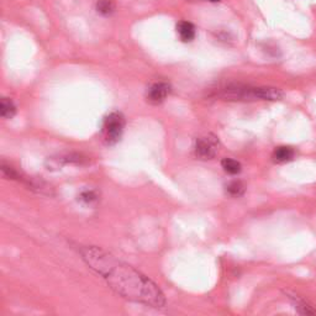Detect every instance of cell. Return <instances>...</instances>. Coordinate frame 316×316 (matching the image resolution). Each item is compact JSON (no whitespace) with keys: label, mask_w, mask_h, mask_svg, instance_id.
Listing matches in <instances>:
<instances>
[{"label":"cell","mask_w":316,"mask_h":316,"mask_svg":"<svg viewBox=\"0 0 316 316\" xmlns=\"http://www.w3.org/2000/svg\"><path fill=\"white\" fill-rule=\"evenodd\" d=\"M294 155L296 153H294V150L291 147L281 146L277 147L273 151L272 158L273 162H276V163H287V162H290L294 158Z\"/></svg>","instance_id":"obj_5"},{"label":"cell","mask_w":316,"mask_h":316,"mask_svg":"<svg viewBox=\"0 0 316 316\" xmlns=\"http://www.w3.org/2000/svg\"><path fill=\"white\" fill-rule=\"evenodd\" d=\"M219 150V140L214 135H206V136L199 137L195 143V156L199 159L206 161L212 159L216 156Z\"/></svg>","instance_id":"obj_3"},{"label":"cell","mask_w":316,"mask_h":316,"mask_svg":"<svg viewBox=\"0 0 316 316\" xmlns=\"http://www.w3.org/2000/svg\"><path fill=\"white\" fill-rule=\"evenodd\" d=\"M209 2H219V0H209Z\"/></svg>","instance_id":"obj_13"},{"label":"cell","mask_w":316,"mask_h":316,"mask_svg":"<svg viewBox=\"0 0 316 316\" xmlns=\"http://www.w3.org/2000/svg\"><path fill=\"white\" fill-rule=\"evenodd\" d=\"M114 3L113 0H99L98 4H96V10L98 13L103 15H109L114 11Z\"/></svg>","instance_id":"obj_11"},{"label":"cell","mask_w":316,"mask_h":316,"mask_svg":"<svg viewBox=\"0 0 316 316\" xmlns=\"http://www.w3.org/2000/svg\"><path fill=\"white\" fill-rule=\"evenodd\" d=\"M80 255L89 268L100 276L119 296L153 308L165 305V298L161 289L149 277L129 264L98 247H83Z\"/></svg>","instance_id":"obj_1"},{"label":"cell","mask_w":316,"mask_h":316,"mask_svg":"<svg viewBox=\"0 0 316 316\" xmlns=\"http://www.w3.org/2000/svg\"><path fill=\"white\" fill-rule=\"evenodd\" d=\"M168 94H170V86L164 82H158L150 87L147 90L146 99L149 103L157 105L164 101Z\"/></svg>","instance_id":"obj_4"},{"label":"cell","mask_w":316,"mask_h":316,"mask_svg":"<svg viewBox=\"0 0 316 316\" xmlns=\"http://www.w3.org/2000/svg\"><path fill=\"white\" fill-rule=\"evenodd\" d=\"M0 113L4 119H11L16 113V108L13 101L8 98H3L2 103H0Z\"/></svg>","instance_id":"obj_8"},{"label":"cell","mask_w":316,"mask_h":316,"mask_svg":"<svg viewBox=\"0 0 316 316\" xmlns=\"http://www.w3.org/2000/svg\"><path fill=\"white\" fill-rule=\"evenodd\" d=\"M254 96L261 99H268V100H278L282 98V92L276 88H258L252 92Z\"/></svg>","instance_id":"obj_7"},{"label":"cell","mask_w":316,"mask_h":316,"mask_svg":"<svg viewBox=\"0 0 316 316\" xmlns=\"http://www.w3.org/2000/svg\"><path fill=\"white\" fill-rule=\"evenodd\" d=\"M80 200H83L84 203L88 204V205H92L98 201V197L94 194V192H84L80 195Z\"/></svg>","instance_id":"obj_12"},{"label":"cell","mask_w":316,"mask_h":316,"mask_svg":"<svg viewBox=\"0 0 316 316\" xmlns=\"http://www.w3.org/2000/svg\"><path fill=\"white\" fill-rule=\"evenodd\" d=\"M221 167L224 171L228 174H239L241 172V163L237 162L236 159L233 158H224L221 161Z\"/></svg>","instance_id":"obj_9"},{"label":"cell","mask_w":316,"mask_h":316,"mask_svg":"<svg viewBox=\"0 0 316 316\" xmlns=\"http://www.w3.org/2000/svg\"><path fill=\"white\" fill-rule=\"evenodd\" d=\"M125 128V119L122 114L111 113L105 119L103 126V140L107 144H115L121 138Z\"/></svg>","instance_id":"obj_2"},{"label":"cell","mask_w":316,"mask_h":316,"mask_svg":"<svg viewBox=\"0 0 316 316\" xmlns=\"http://www.w3.org/2000/svg\"><path fill=\"white\" fill-rule=\"evenodd\" d=\"M177 32H178L180 40L183 42H191L195 37V29L188 21H182L177 26Z\"/></svg>","instance_id":"obj_6"},{"label":"cell","mask_w":316,"mask_h":316,"mask_svg":"<svg viewBox=\"0 0 316 316\" xmlns=\"http://www.w3.org/2000/svg\"><path fill=\"white\" fill-rule=\"evenodd\" d=\"M245 184L240 182V180H234V182L228 183L226 186V192L231 197H240V195L245 193Z\"/></svg>","instance_id":"obj_10"}]
</instances>
